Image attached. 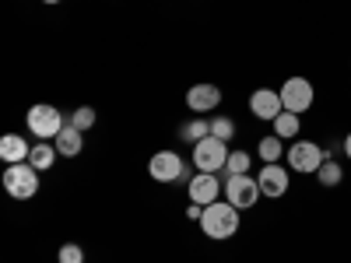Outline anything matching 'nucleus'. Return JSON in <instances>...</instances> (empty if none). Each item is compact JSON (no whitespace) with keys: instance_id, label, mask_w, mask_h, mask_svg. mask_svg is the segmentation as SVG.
Masks as SVG:
<instances>
[{"instance_id":"nucleus-1","label":"nucleus","mask_w":351,"mask_h":263,"mask_svg":"<svg viewBox=\"0 0 351 263\" xmlns=\"http://www.w3.org/2000/svg\"><path fill=\"white\" fill-rule=\"evenodd\" d=\"M200 228L204 236L221 242V239H232L239 231V208H232L228 200H215L204 208V218H200Z\"/></svg>"},{"instance_id":"nucleus-2","label":"nucleus","mask_w":351,"mask_h":263,"mask_svg":"<svg viewBox=\"0 0 351 263\" xmlns=\"http://www.w3.org/2000/svg\"><path fill=\"white\" fill-rule=\"evenodd\" d=\"M25 123H28V134H36L39 140H56V134L67 127L64 112L56 109V105H49V102H39V105L28 109Z\"/></svg>"},{"instance_id":"nucleus-3","label":"nucleus","mask_w":351,"mask_h":263,"mask_svg":"<svg viewBox=\"0 0 351 263\" xmlns=\"http://www.w3.org/2000/svg\"><path fill=\"white\" fill-rule=\"evenodd\" d=\"M4 190L14 200H32L39 193V168L32 162H18L4 168Z\"/></svg>"},{"instance_id":"nucleus-4","label":"nucleus","mask_w":351,"mask_h":263,"mask_svg":"<svg viewBox=\"0 0 351 263\" xmlns=\"http://www.w3.org/2000/svg\"><path fill=\"white\" fill-rule=\"evenodd\" d=\"M278 95H281V105H285L288 112L302 116V112H309L313 102H316V88H313L309 77H288V81L278 88Z\"/></svg>"},{"instance_id":"nucleus-5","label":"nucleus","mask_w":351,"mask_h":263,"mask_svg":"<svg viewBox=\"0 0 351 263\" xmlns=\"http://www.w3.org/2000/svg\"><path fill=\"white\" fill-rule=\"evenodd\" d=\"M327 162V151L319 148L316 140H295L288 148V165L291 172H299V175H316V168Z\"/></svg>"},{"instance_id":"nucleus-6","label":"nucleus","mask_w":351,"mask_h":263,"mask_svg":"<svg viewBox=\"0 0 351 263\" xmlns=\"http://www.w3.org/2000/svg\"><path fill=\"white\" fill-rule=\"evenodd\" d=\"M225 162H228V144L225 140L204 137V140L193 144V165H197V172H218L221 175Z\"/></svg>"},{"instance_id":"nucleus-7","label":"nucleus","mask_w":351,"mask_h":263,"mask_svg":"<svg viewBox=\"0 0 351 263\" xmlns=\"http://www.w3.org/2000/svg\"><path fill=\"white\" fill-rule=\"evenodd\" d=\"M260 197H263V193H260V183L253 179L250 172H246V175H228V179H225V200L232 203V208L250 211Z\"/></svg>"},{"instance_id":"nucleus-8","label":"nucleus","mask_w":351,"mask_h":263,"mask_svg":"<svg viewBox=\"0 0 351 263\" xmlns=\"http://www.w3.org/2000/svg\"><path fill=\"white\" fill-rule=\"evenodd\" d=\"M186 190H190V203L208 208V203H215V200L225 193V179H221L218 172H197Z\"/></svg>"},{"instance_id":"nucleus-9","label":"nucleus","mask_w":351,"mask_h":263,"mask_svg":"<svg viewBox=\"0 0 351 263\" xmlns=\"http://www.w3.org/2000/svg\"><path fill=\"white\" fill-rule=\"evenodd\" d=\"M148 172H152L155 183H180L183 172H186V162L176 155V151H158V155H152Z\"/></svg>"},{"instance_id":"nucleus-10","label":"nucleus","mask_w":351,"mask_h":263,"mask_svg":"<svg viewBox=\"0 0 351 263\" xmlns=\"http://www.w3.org/2000/svg\"><path fill=\"white\" fill-rule=\"evenodd\" d=\"M250 112L256 116V120H263V123H274L278 116L285 112L281 95L274 92V88H256V92L250 95Z\"/></svg>"},{"instance_id":"nucleus-11","label":"nucleus","mask_w":351,"mask_h":263,"mask_svg":"<svg viewBox=\"0 0 351 263\" xmlns=\"http://www.w3.org/2000/svg\"><path fill=\"white\" fill-rule=\"evenodd\" d=\"M256 183H260V193H263V197L281 200V197L288 193V168H281L278 162H274V165H263L260 175H256Z\"/></svg>"},{"instance_id":"nucleus-12","label":"nucleus","mask_w":351,"mask_h":263,"mask_svg":"<svg viewBox=\"0 0 351 263\" xmlns=\"http://www.w3.org/2000/svg\"><path fill=\"white\" fill-rule=\"evenodd\" d=\"M186 105L193 109V112H211V109H218L221 105V88L218 84H193L190 92H186Z\"/></svg>"},{"instance_id":"nucleus-13","label":"nucleus","mask_w":351,"mask_h":263,"mask_svg":"<svg viewBox=\"0 0 351 263\" xmlns=\"http://www.w3.org/2000/svg\"><path fill=\"white\" fill-rule=\"evenodd\" d=\"M28 155H32V144H28L21 134H4L0 137V158H4L8 165L28 162Z\"/></svg>"},{"instance_id":"nucleus-14","label":"nucleus","mask_w":351,"mask_h":263,"mask_svg":"<svg viewBox=\"0 0 351 263\" xmlns=\"http://www.w3.org/2000/svg\"><path fill=\"white\" fill-rule=\"evenodd\" d=\"M53 144H56V151H60L64 158H77V155H81V148H84V137H81V130L67 120V127H64L60 134H56V140H53Z\"/></svg>"},{"instance_id":"nucleus-15","label":"nucleus","mask_w":351,"mask_h":263,"mask_svg":"<svg viewBox=\"0 0 351 263\" xmlns=\"http://www.w3.org/2000/svg\"><path fill=\"white\" fill-rule=\"evenodd\" d=\"M56 144H49V140H39V144H32V155H28V162H32L39 172H49L53 165H56Z\"/></svg>"},{"instance_id":"nucleus-16","label":"nucleus","mask_w":351,"mask_h":263,"mask_svg":"<svg viewBox=\"0 0 351 263\" xmlns=\"http://www.w3.org/2000/svg\"><path fill=\"white\" fill-rule=\"evenodd\" d=\"M256 155H260V162H263V165H274V162H281V155H285V144H281V137H278V134L260 137V144H256Z\"/></svg>"},{"instance_id":"nucleus-17","label":"nucleus","mask_w":351,"mask_h":263,"mask_svg":"<svg viewBox=\"0 0 351 263\" xmlns=\"http://www.w3.org/2000/svg\"><path fill=\"white\" fill-rule=\"evenodd\" d=\"M316 179H319V186H324V190H334V186H341V179H344V168H341V162L327 158L324 165L316 168Z\"/></svg>"},{"instance_id":"nucleus-18","label":"nucleus","mask_w":351,"mask_h":263,"mask_svg":"<svg viewBox=\"0 0 351 263\" xmlns=\"http://www.w3.org/2000/svg\"><path fill=\"white\" fill-rule=\"evenodd\" d=\"M274 134H278L281 140H295V137H299V116L285 109L278 120H274Z\"/></svg>"},{"instance_id":"nucleus-19","label":"nucleus","mask_w":351,"mask_h":263,"mask_svg":"<svg viewBox=\"0 0 351 263\" xmlns=\"http://www.w3.org/2000/svg\"><path fill=\"white\" fill-rule=\"evenodd\" d=\"M250 172V155L246 151H228V162L221 168V179H228V175H246Z\"/></svg>"},{"instance_id":"nucleus-20","label":"nucleus","mask_w":351,"mask_h":263,"mask_svg":"<svg viewBox=\"0 0 351 263\" xmlns=\"http://www.w3.org/2000/svg\"><path fill=\"white\" fill-rule=\"evenodd\" d=\"M211 137L228 144L232 137H236V120H232V116H215V120H211Z\"/></svg>"},{"instance_id":"nucleus-21","label":"nucleus","mask_w":351,"mask_h":263,"mask_svg":"<svg viewBox=\"0 0 351 263\" xmlns=\"http://www.w3.org/2000/svg\"><path fill=\"white\" fill-rule=\"evenodd\" d=\"M180 137L190 140V144H197V140H204V137H211V120H193V123H186V127L180 130Z\"/></svg>"},{"instance_id":"nucleus-22","label":"nucleus","mask_w":351,"mask_h":263,"mask_svg":"<svg viewBox=\"0 0 351 263\" xmlns=\"http://www.w3.org/2000/svg\"><path fill=\"white\" fill-rule=\"evenodd\" d=\"M71 123H74L81 134L92 130V127H95V109H92V105H77V109L71 112Z\"/></svg>"},{"instance_id":"nucleus-23","label":"nucleus","mask_w":351,"mask_h":263,"mask_svg":"<svg viewBox=\"0 0 351 263\" xmlns=\"http://www.w3.org/2000/svg\"><path fill=\"white\" fill-rule=\"evenodd\" d=\"M60 263H84V249H81L77 242L60 246Z\"/></svg>"},{"instance_id":"nucleus-24","label":"nucleus","mask_w":351,"mask_h":263,"mask_svg":"<svg viewBox=\"0 0 351 263\" xmlns=\"http://www.w3.org/2000/svg\"><path fill=\"white\" fill-rule=\"evenodd\" d=\"M186 218H190V221H200V218H204V208H200V203H190V208H186Z\"/></svg>"},{"instance_id":"nucleus-25","label":"nucleus","mask_w":351,"mask_h":263,"mask_svg":"<svg viewBox=\"0 0 351 263\" xmlns=\"http://www.w3.org/2000/svg\"><path fill=\"white\" fill-rule=\"evenodd\" d=\"M344 155H348V162H351V134L344 137Z\"/></svg>"},{"instance_id":"nucleus-26","label":"nucleus","mask_w":351,"mask_h":263,"mask_svg":"<svg viewBox=\"0 0 351 263\" xmlns=\"http://www.w3.org/2000/svg\"><path fill=\"white\" fill-rule=\"evenodd\" d=\"M43 4H60V0H43Z\"/></svg>"}]
</instances>
